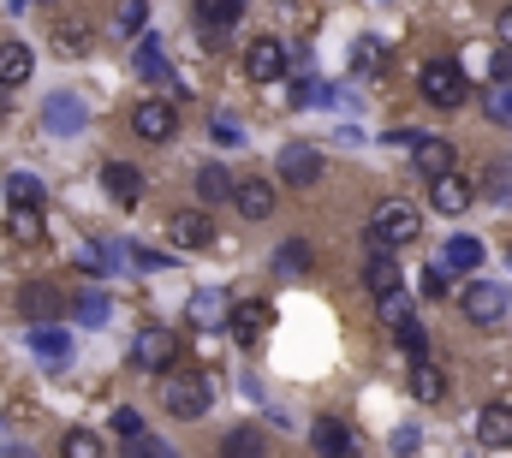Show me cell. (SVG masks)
<instances>
[{
  "label": "cell",
  "instance_id": "8",
  "mask_svg": "<svg viewBox=\"0 0 512 458\" xmlns=\"http://www.w3.org/2000/svg\"><path fill=\"white\" fill-rule=\"evenodd\" d=\"M310 447H316V458H358V435L340 417H316L310 423Z\"/></svg>",
  "mask_w": 512,
  "mask_h": 458
},
{
  "label": "cell",
  "instance_id": "26",
  "mask_svg": "<svg viewBox=\"0 0 512 458\" xmlns=\"http://www.w3.org/2000/svg\"><path fill=\"white\" fill-rule=\"evenodd\" d=\"M477 262H483V244H477V238H465V232L447 238V250H441V268H447V274H471Z\"/></svg>",
  "mask_w": 512,
  "mask_h": 458
},
{
  "label": "cell",
  "instance_id": "6",
  "mask_svg": "<svg viewBox=\"0 0 512 458\" xmlns=\"http://www.w3.org/2000/svg\"><path fill=\"white\" fill-rule=\"evenodd\" d=\"M322 179V149H310V143H286L280 149V185H316Z\"/></svg>",
  "mask_w": 512,
  "mask_h": 458
},
{
  "label": "cell",
  "instance_id": "49",
  "mask_svg": "<svg viewBox=\"0 0 512 458\" xmlns=\"http://www.w3.org/2000/svg\"><path fill=\"white\" fill-rule=\"evenodd\" d=\"M6 6H12V12H24V6H30V0H6Z\"/></svg>",
  "mask_w": 512,
  "mask_h": 458
},
{
  "label": "cell",
  "instance_id": "15",
  "mask_svg": "<svg viewBox=\"0 0 512 458\" xmlns=\"http://www.w3.org/2000/svg\"><path fill=\"white\" fill-rule=\"evenodd\" d=\"M411 399L417 405H441L447 399V369L435 357H411Z\"/></svg>",
  "mask_w": 512,
  "mask_h": 458
},
{
  "label": "cell",
  "instance_id": "31",
  "mask_svg": "<svg viewBox=\"0 0 512 458\" xmlns=\"http://www.w3.org/2000/svg\"><path fill=\"white\" fill-rule=\"evenodd\" d=\"M72 310H78V322H84V328H102V322H108V298H102V292H78V298H72Z\"/></svg>",
  "mask_w": 512,
  "mask_h": 458
},
{
  "label": "cell",
  "instance_id": "38",
  "mask_svg": "<svg viewBox=\"0 0 512 458\" xmlns=\"http://www.w3.org/2000/svg\"><path fill=\"white\" fill-rule=\"evenodd\" d=\"M489 78H495V90H512V48L489 54Z\"/></svg>",
  "mask_w": 512,
  "mask_h": 458
},
{
  "label": "cell",
  "instance_id": "40",
  "mask_svg": "<svg viewBox=\"0 0 512 458\" xmlns=\"http://www.w3.org/2000/svg\"><path fill=\"white\" fill-rule=\"evenodd\" d=\"M114 435H120V441H143V423H137V411H114Z\"/></svg>",
  "mask_w": 512,
  "mask_h": 458
},
{
  "label": "cell",
  "instance_id": "43",
  "mask_svg": "<svg viewBox=\"0 0 512 458\" xmlns=\"http://www.w3.org/2000/svg\"><path fill=\"white\" fill-rule=\"evenodd\" d=\"M131 262H137V268H167V256L149 250V244H131Z\"/></svg>",
  "mask_w": 512,
  "mask_h": 458
},
{
  "label": "cell",
  "instance_id": "41",
  "mask_svg": "<svg viewBox=\"0 0 512 458\" xmlns=\"http://www.w3.org/2000/svg\"><path fill=\"white\" fill-rule=\"evenodd\" d=\"M417 441H423V435H417L411 423H405V429H393V453H399V458H411V453H417Z\"/></svg>",
  "mask_w": 512,
  "mask_h": 458
},
{
  "label": "cell",
  "instance_id": "35",
  "mask_svg": "<svg viewBox=\"0 0 512 458\" xmlns=\"http://www.w3.org/2000/svg\"><path fill=\"white\" fill-rule=\"evenodd\" d=\"M274 268H280V274H310V244H280Z\"/></svg>",
  "mask_w": 512,
  "mask_h": 458
},
{
  "label": "cell",
  "instance_id": "24",
  "mask_svg": "<svg viewBox=\"0 0 512 458\" xmlns=\"http://www.w3.org/2000/svg\"><path fill=\"white\" fill-rule=\"evenodd\" d=\"M30 66H36V54H30L24 42H0V84H6V90H18V84L30 78Z\"/></svg>",
  "mask_w": 512,
  "mask_h": 458
},
{
  "label": "cell",
  "instance_id": "28",
  "mask_svg": "<svg viewBox=\"0 0 512 458\" xmlns=\"http://www.w3.org/2000/svg\"><path fill=\"white\" fill-rule=\"evenodd\" d=\"M6 227H12L18 244H42V215H36L30 203H12V209H6Z\"/></svg>",
  "mask_w": 512,
  "mask_h": 458
},
{
  "label": "cell",
  "instance_id": "29",
  "mask_svg": "<svg viewBox=\"0 0 512 458\" xmlns=\"http://www.w3.org/2000/svg\"><path fill=\"white\" fill-rule=\"evenodd\" d=\"M54 48H60V54H84V48H90V30H84L78 18H60V24H54Z\"/></svg>",
  "mask_w": 512,
  "mask_h": 458
},
{
  "label": "cell",
  "instance_id": "16",
  "mask_svg": "<svg viewBox=\"0 0 512 458\" xmlns=\"http://www.w3.org/2000/svg\"><path fill=\"white\" fill-rule=\"evenodd\" d=\"M274 179H239V191H233V209L245 215V221H268L274 215Z\"/></svg>",
  "mask_w": 512,
  "mask_h": 458
},
{
  "label": "cell",
  "instance_id": "37",
  "mask_svg": "<svg viewBox=\"0 0 512 458\" xmlns=\"http://www.w3.org/2000/svg\"><path fill=\"white\" fill-rule=\"evenodd\" d=\"M393 334H399V345H405L411 357H429V340H423V322H417V316H411V322H399Z\"/></svg>",
  "mask_w": 512,
  "mask_h": 458
},
{
  "label": "cell",
  "instance_id": "19",
  "mask_svg": "<svg viewBox=\"0 0 512 458\" xmlns=\"http://www.w3.org/2000/svg\"><path fill=\"white\" fill-rule=\"evenodd\" d=\"M364 286L376 292V304H382V298H393V292H405V274H399L393 250H376V256H370V268H364Z\"/></svg>",
  "mask_w": 512,
  "mask_h": 458
},
{
  "label": "cell",
  "instance_id": "4",
  "mask_svg": "<svg viewBox=\"0 0 512 458\" xmlns=\"http://www.w3.org/2000/svg\"><path fill=\"white\" fill-rule=\"evenodd\" d=\"M459 310H465V322H471V328H507L512 298H507V286H489V280H477V286H465Z\"/></svg>",
  "mask_w": 512,
  "mask_h": 458
},
{
  "label": "cell",
  "instance_id": "1",
  "mask_svg": "<svg viewBox=\"0 0 512 458\" xmlns=\"http://www.w3.org/2000/svg\"><path fill=\"white\" fill-rule=\"evenodd\" d=\"M417 232H423V215L405 203V197H387L382 209L370 215V250H405V244H417Z\"/></svg>",
  "mask_w": 512,
  "mask_h": 458
},
{
  "label": "cell",
  "instance_id": "48",
  "mask_svg": "<svg viewBox=\"0 0 512 458\" xmlns=\"http://www.w3.org/2000/svg\"><path fill=\"white\" fill-rule=\"evenodd\" d=\"M12 114V90H6V84H0V119Z\"/></svg>",
  "mask_w": 512,
  "mask_h": 458
},
{
  "label": "cell",
  "instance_id": "13",
  "mask_svg": "<svg viewBox=\"0 0 512 458\" xmlns=\"http://www.w3.org/2000/svg\"><path fill=\"white\" fill-rule=\"evenodd\" d=\"M167 238H173L179 250H203V244H215V221H209L203 209H179V215L167 221Z\"/></svg>",
  "mask_w": 512,
  "mask_h": 458
},
{
  "label": "cell",
  "instance_id": "11",
  "mask_svg": "<svg viewBox=\"0 0 512 458\" xmlns=\"http://www.w3.org/2000/svg\"><path fill=\"white\" fill-rule=\"evenodd\" d=\"M268 322H274V304L268 298H239L233 304V340L239 345H256L268 334Z\"/></svg>",
  "mask_w": 512,
  "mask_h": 458
},
{
  "label": "cell",
  "instance_id": "18",
  "mask_svg": "<svg viewBox=\"0 0 512 458\" xmlns=\"http://www.w3.org/2000/svg\"><path fill=\"white\" fill-rule=\"evenodd\" d=\"M42 125H48L54 137L84 131V102H78V96H48V102H42Z\"/></svg>",
  "mask_w": 512,
  "mask_h": 458
},
{
  "label": "cell",
  "instance_id": "39",
  "mask_svg": "<svg viewBox=\"0 0 512 458\" xmlns=\"http://www.w3.org/2000/svg\"><path fill=\"white\" fill-rule=\"evenodd\" d=\"M376 60H382V42H370V36H364V42L352 48V72H370Z\"/></svg>",
  "mask_w": 512,
  "mask_h": 458
},
{
  "label": "cell",
  "instance_id": "9",
  "mask_svg": "<svg viewBox=\"0 0 512 458\" xmlns=\"http://www.w3.org/2000/svg\"><path fill=\"white\" fill-rule=\"evenodd\" d=\"M173 125H179L173 102H155V96H149V102H137V108H131V131H137L143 143H167V137H173Z\"/></svg>",
  "mask_w": 512,
  "mask_h": 458
},
{
  "label": "cell",
  "instance_id": "46",
  "mask_svg": "<svg viewBox=\"0 0 512 458\" xmlns=\"http://www.w3.org/2000/svg\"><path fill=\"white\" fill-rule=\"evenodd\" d=\"M495 42H501V48H512V6L495 18Z\"/></svg>",
  "mask_w": 512,
  "mask_h": 458
},
{
  "label": "cell",
  "instance_id": "22",
  "mask_svg": "<svg viewBox=\"0 0 512 458\" xmlns=\"http://www.w3.org/2000/svg\"><path fill=\"white\" fill-rule=\"evenodd\" d=\"M191 322L197 328H233V304L221 292H191Z\"/></svg>",
  "mask_w": 512,
  "mask_h": 458
},
{
  "label": "cell",
  "instance_id": "32",
  "mask_svg": "<svg viewBox=\"0 0 512 458\" xmlns=\"http://www.w3.org/2000/svg\"><path fill=\"white\" fill-rule=\"evenodd\" d=\"M143 24H149V0H120V36H143Z\"/></svg>",
  "mask_w": 512,
  "mask_h": 458
},
{
  "label": "cell",
  "instance_id": "47",
  "mask_svg": "<svg viewBox=\"0 0 512 458\" xmlns=\"http://www.w3.org/2000/svg\"><path fill=\"white\" fill-rule=\"evenodd\" d=\"M0 458H36L30 447H0Z\"/></svg>",
  "mask_w": 512,
  "mask_h": 458
},
{
  "label": "cell",
  "instance_id": "33",
  "mask_svg": "<svg viewBox=\"0 0 512 458\" xmlns=\"http://www.w3.org/2000/svg\"><path fill=\"white\" fill-rule=\"evenodd\" d=\"M60 453H66V458H102V441H96L90 429H66V441H60Z\"/></svg>",
  "mask_w": 512,
  "mask_h": 458
},
{
  "label": "cell",
  "instance_id": "21",
  "mask_svg": "<svg viewBox=\"0 0 512 458\" xmlns=\"http://www.w3.org/2000/svg\"><path fill=\"white\" fill-rule=\"evenodd\" d=\"M477 441L483 447H512V405H483L477 411Z\"/></svg>",
  "mask_w": 512,
  "mask_h": 458
},
{
  "label": "cell",
  "instance_id": "2",
  "mask_svg": "<svg viewBox=\"0 0 512 458\" xmlns=\"http://www.w3.org/2000/svg\"><path fill=\"white\" fill-rule=\"evenodd\" d=\"M417 90H423V102H429V108L453 114V108H465L471 78H465V66H459V60H429V66L417 72Z\"/></svg>",
  "mask_w": 512,
  "mask_h": 458
},
{
  "label": "cell",
  "instance_id": "10",
  "mask_svg": "<svg viewBox=\"0 0 512 458\" xmlns=\"http://www.w3.org/2000/svg\"><path fill=\"white\" fill-rule=\"evenodd\" d=\"M471 197H477V185H471L465 173H441V179H429V203H435V215H465Z\"/></svg>",
  "mask_w": 512,
  "mask_h": 458
},
{
  "label": "cell",
  "instance_id": "12",
  "mask_svg": "<svg viewBox=\"0 0 512 458\" xmlns=\"http://www.w3.org/2000/svg\"><path fill=\"white\" fill-rule=\"evenodd\" d=\"M245 72H251L256 84H280V78H286V48H280L274 36H256L251 54H245Z\"/></svg>",
  "mask_w": 512,
  "mask_h": 458
},
{
  "label": "cell",
  "instance_id": "44",
  "mask_svg": "<svg viewBox=\"0 0 512 458\" xmlns=\"http://www.w3.org/2000/svg\"><path fill=\"white\" fill-rule=\"evenodd\" d=\"M441 292H447V268H441V262H435V268H429V274H423V298H441Z\"/></svg>",
  "mask_w": 512,
  "mask_h": 458
},
{
  "label": "cell",
  "instance_id": "23",
  "mask_svg": "<svg viewBox=\"0 0 512 458\" xmlns=\"http://www.w3.org/2000/svg\"><path fill=\"white\" fill-rule=\"evenodd\" d=\"M30 351H36L48 369H60V363H72V334H60V328H30Z\"/></svg>",
  "mask_w": 512,
  "mask_h": 458
},
{
  "label": "cell",
  "instance_id": "3",
  "mask_svg": "<svg viewBox=\"0 0 512 458\" xmlns=\"http://www.w3.org/2000/svg\"><path fill=\"white\" fill-rule=\"evenodd\" d=\"M161 405H167L179 423H197V417L209 411V375H197V369H173L167 387H161Z\"/></svg>",
  "mask_w": 512,
  "mask_h": 458
},
{
  "label": "cell",
  "instance_id": "36",
  "mask_svg": "<svg viewBox=\"0 0 512 458\" xmlns=\"http://www.w3.org/2000/svg\"><path fill=\"white\" fill-rule=\"evenodd\" d=\"M6 197H12V203H30V209H36V203H42V185H36L30 173H12V179H6Z\"/></svg>",
  "mask_w": 512,
  "mask_h": 458
},
{
  "label": "cell",
  "instance_id": "14",
  "mask_svg": "<svg viewBox=\"0 0 512 458\" xmlns=\"http://www.w3.org/2000/svg\"><path fill=\"white\" fill-rule=\"evenodd\" d=\"M18 310L36 322V328H48L60 310H66V298L54 292V286H42V280H30V286H18Z\"/></svg>",
  "mask_w": 512,
  "mask_h": 458
},
{
  "label": "cell",
  "instance_id": "42",
  "mask_svg": "<svg viewBox=\"0 0 512 458\" xmlns=\"http://www.w3.org/2000/svg\"><path fill=\"white\" fill-rule=\"evenodd\" d=\"M489 119H512V90H495L489 84Z\"/></svg>",
  "mask_w": 512,
  "mask_h": 458
},
{
  "label": "cell",
  "instance_id": "7",
  "mask_svg": "<svg viewBox=\"0 0 512 458\" xmlns=\"http://www.w3.org/2000/svg\"><path fill=\"white\" fill-rule=\"evenodd\" d=\"M239 18H245V0H197V30H203V42H227Z\"/></svg>",
  "mask_w": 512,
  "mask_h": 458
},
{
  "label": "cell",
  "instance_id": "50",
  "mask_svg": "<svg viewBox=\"0 0 512 458\" xmlns=\"http://www.w3.org/2000/svg\"><path fill=\"white\" fill-rule=\"evenodd\" d=\"M507 262H512V250H507Z\"/></svg>",
  "mask_w": 512,
  "mask_h": 458
},
{
  "label": "cell",
  "instance_id": "5",
  "mask_svg": "<svg viewBox=\"0 0 512 458\" xmlns=\"http://www.w3.org/2000/svg\"><path fill=\"white\" fill-rule=\"evenodd\" d=\"M173 357H179V340H173L167 328H143V334L131 340V363H137L143 375H161V369H173Z\"/></svg>",
  "mask_w": 512,
  "mask_h": 458
},
{
  "label": "cell",
  "instance_id": "30",
  "mask_svg": "<svg viewBox=\"0 0 512 458\" xmlns=\"http://www.w3.org/2000/svg\"><path fill=\"white\" fill-rule=\"evenodd\" d=\"M161 72H167L161 42H155V36H137V78H161Z\"/></svg>",
  "mask_w": 512,
  "mask_h": 458
},
{
  "label": "cell",
  "instance_id": "20",
  "mask_svg": "<svg viewBox=\"0 0 512 458\" xmlns=\"http://www.w3.org/2000/svg\"><path fill=\"white\" fill-rule=\"evenodd\" d=\"M102 185H108V197L126 203V209L143 197V173H137L131 161H108V167H102Z\"/></svg>",
  "mask_w": 512,
  "mask_h": 458
},
{
  "label": "cell",
  "instance_id": "34",
  "mask_svg": "<svg viewBox=\"0 0 512 458\" xmlns=\"http://www.w3.org/2000/svg\"><path fill=\"white\" fill-rule=\"evenodd\" d=\"M221 453L227 458H262V441H256V429H233V435L221 441Z\"/></svg>",
  "mask_w": 512,
  "mask_h": 458
},
{
  "label": "cell",
  "instance_id": "25",
  "mask_svg": "<svg viewBox=\"0 0 512 458\" xmlns=\"http://www.w3.org/2000/svg\"><path fill=\"white\" fill-rule=\"evenodd\" d=\"M233 191H239V185L227 179V167H215V161L197 167V197H203L209 209H215V203H233Z\"/></svg>",
  "mask_w": 512,
  "mask_h": 458
},
{
  "label": "cell",
  "instance_id": "17",
  "mask_svg": "<svg viewBox=\"0 0 512 458\" xmlns=\"http://www.w3.org/2000/svg\"><path fill=\"white\" fill-rule=\"evenodd\" d=\"M411 167H417L423 179L453 173V143H447V137H417V143H411Z\"/></svg>",
  "mask_w": 512,
  "mask_h": 458
},
{
  "label": "cell",
  "instance_id": "27",
  "mask_svg": "<svg viewBox=\"0 0 512 458\" xmlns=\"http://www.w3.org/2000/svg\"><path fill=\"white\" fill-rule=\"evenodd\" d=\"M483 197H489L495 209H512V161H489V173H483Z\"/></svg>",
  "mask_w": 512,
  "mask_h": 458
},
{
  "label": "cell",
  "instance_id": "45",
  "mask_svg": "<svg viewBox=\"0 0 512 458\" xmlns=\"http://www.w3.org/2000/svg\"><path fill=\"white\" fill-rule=\"evenodd\" d=\"M215 137H221V143H245V131H239V125H233L227 114L215 119Z\"/></svg>",
  "mask_w": 512,
  "mask_h": 458
}]
</instances>
